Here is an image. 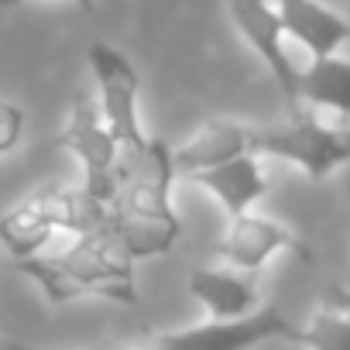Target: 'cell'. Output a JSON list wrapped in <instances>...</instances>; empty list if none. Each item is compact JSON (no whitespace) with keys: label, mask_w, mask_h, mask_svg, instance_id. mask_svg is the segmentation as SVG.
<instances>
[{"label":"cell","mask_w":350,"mask_h":350,"mask_svg":"<svg viewBox=\"0 0 350 350\" xmlns=\"http://www.w3.org/2000/svg\"><path fill=\"white\" fill-rule=\"evenodd\" d=\"M90 72L96 79V107H100V117L103 124L110 127V134L120 141V148H137L148 141L144 127H141V113H137V103H141V76L137 69L131 66V59L107 45V42H93L90 45Z\"/></svg>","instance_id":"cell-5"},{"label":"cell","mask_w":350,"mask_h":350,"mask_svg":"<svg viewBox=\"0 0 350 350\" xmlns=\"http://www.w3.org/2000/svg\"><path fill=\"white\" fill-rule=\"evenodd\" d=\"M251 137H254V127H247L241 120H230V117L206 120L183 148L172 151V168L179 179H193V175L217 168L237 154H254Z\"/></svg>","instance_id":"cell-9"},{"label":"cell","mask_w":350,"mask_h":350,"mask_svg":"<svg viewBox=\"0 0 350 350\" xmlns=\"http://www.w3.org/2000/svg\"><path fill=\"white\" fill-rule=\"evenodd\" d=\"M55 234H59V227H55V217L49 206V193H38L0 217V247L14 261L45 254V247Z\"/></svg>","instance_id":"cell-13"},{"label":"cell","mask_w":350,"mask_h":350,"mask_svg":"<svg viewBox=\"0 0 350 350\" xmlns=\"http://www.w3.org/2000/svg\"><path fill=\"white\" fill-rule=\"evenodd\" d=\"M295 343H302L306 350H350V319L323 306L306 326H299Z\"/></svg>","instance_id":"cell-15"},{"label":"cell","mask_w":350,"mask_h":350,"mask_svg":"<svg viewBox=\"0 0 350 350\" xmlns=\"http://www.w3.org/2000/svg\"><path fill=\"white\" fill-rule=\"evenodd\" d=\"M295 336H299V326H292L288 316H282V309L261 306L241 319H210L179 333H165L148 347L151 350H254L268 340L295 343Z\"/></svg>","instance_id":"cell-6"},{"label":"cell","mask_w":350,"mask_h":350,"mask_svg":"<svg viewBox=\"0 0 350 350\" xmlns=\"http://www.w3.org/2000/svg\"><path fill=\"white\" fill-rule=\"evenodd\" d=\"M299 103L350 120V59L326 55L299 69Z\"/></svg>","instance_id":"cell-14"},{"label":"cell","mask_w":350,"mask_h":350,"mask_svg":"<svg viewBox=\"0 0 350 350\" xmlns=\"http://www.w3.org/2000/svg\"><path fill=\"white\" fill-rule=\"evenodd\" d=\"M288 38H295L312 59L336 55L350 42V21L319 0H271Z\"/></svg>","instance_id":"cell-10"},{"label":"cell","mask_w":350,"mask_h":350,"mask_svg":"<svg viewBox=\"0 0 350 350\" xmlns=\"http://www.w3.org/2000/svg\"><path fill=\"white\" fill-rule=\"evenodd\" d=\"M258 158L261 154H237L217 168L193 175V183L203 186L227 210V217H241V213L254 210V203H261L268 193V175Z\"/></svg>","instance_id":"cell-12"},{"label":"cell","mask_w":350,"mask_h":350,"mask_svg":"<svg viewBox=\"0 0 350 350\" xmlns=\"http://www.w3.org/2000/svg\"><path fill=\"white\" fill-rule=\"evenodd\" d=\"M0 343H4V340H0Z\"/></svg>","instance_id":"cell-20"},{"label":"cell","mask_w":350,"mask_h":350,"mask_svg":"<svg viewBox=\"0 0 350 350\" xmlns=\"http://www.w3.org/2000/svg\"><path fill=\"white\" fill-rule=\"evenodd\" d=\"M326 306L350 319V288H343V285H329V288H326Z\"/></svg>","instance_id":"cell-17"},{"label":"cell","mask_w":350,"mask_h":350,"mask_svg":"<svg viewBox=\"0 0 350 350\" xmlns=\"http://www.w3.org/2000/svg\"><path fill=\"white\" fill-rule=\"evenodd\" d=\"M59 144L83 165V189L110 206L117 189V165H120V141L100 117V107L90 93L72 96L69 120L59 134Z\"/></svg>","instance_id":"cell-4"},{"label":"cell","mask_w":350,"mask_h":350,"mask_svg":"<svg viewBox=\"0 0 350 350\" xmlns=\"http://www.w3.org/2000/svg\"><path fill=\"white\" fill-rule=\"evenodd\" d=\"M18 271L28 275L42 288V295L55 306H66L76 299H107L117 306L141 302V292L134 282V261L120 247L110 227L96 234H79L72 237L69 247L55 254L18 261Z\"/></svg>","instance_id":"cell-2"},{"label":"cell","mask_w":350,"mask_h":350,"mask_svg":"<svg viewBox=\"0 0 350 350\" xmlns=\"http://www.w3.org/2000/svg\"><path fill=\"white\" fill-rule=\"evenodd\" d=\"M251 151L288 161V165L302 168L312 183H323L336 168L350 165V131L347 127H329L319 117H312L306 110H295L282 124L254 127Z\"/></svg>","instance_id":"cell-3"},{"label":"cell","mask_w":350,"mask_h":350,"mask_svg":"<svg viewBox=\"0 0 350 350\" xmlns=\"http://www.w3.org/2000/svg\"><path fill=\"white\" fill-rule=\"evenodd\" d=\"M25 124H28L25 110H21L14 100L0 96V158L11 154V151L21 144V137H25Z\"/></svg>","instance_id":"cell-16"},{"label":"cell","mask_w":350,"mask_h":350,"mask_svg":"<svg viewBox=\"0 0 350 350\" xmlns=\"http://www.w3.org/2000/svg\"><path fill=\"white\" fill-rule=\"evenodd\" d=\"M0 350H35V347H25V343H11V340H4V343H0ZM113 350H151V347H113Z\"/></svg>","instance_id":"cell-19"},{"label":"cell","mask_w":350,"mask_h":350,"mask_svg":"<svg viewBox=\"0 0 350 350\" xmlns=\"http://www.w3.org/2000/svg\"><path fill=\"white\" fill-rule=\"evenodd\" d=\"M186 288L210 312V319H241L261 309V292L254 275L234 268H196Z\"/></svg>","instance_id":"cell-11"},{"label":"cell","mask_w":350,"mask_h":350,"mask_svg":"<svg viewBox=\"0 0 350 350\" xmlns=\"http://www.w3.org/2000/svg\"><path fill=\"white\" fill-rule=\"evenodd\" d=\"M278 254H292L306 265L316 261L312 247L292 234L285 224L271 220V217H261L254 210L241 213V217H230L227 224V234L220 237V258L234 268V271H244V275H258L271 258Z\"/></svg>","instance_id":"cell-7"},{"label":"cell","mask_w":350,"mask_h":350,"mask_svg":"<svg viewBox=\"0 0 350 350\" xmlns=\"http://www.w3.org/2000/svg\"><path fill=\"white\" fill-rule=\"evenodd\" d=\"M21 4H28V0H0V8H21ZM66 4H72L86 14H96V0H66Z\"/></svg>","instance_id":"cell-18"},{"label":"cell","mask_w":350,"mask_h":350,"mask_svg":"<svg viewBox=\"0 0 350 350\" xmlns=\"http://www.w3.org/2000/svg\"><path fill=\"white\" fill-rule=\"evenodd\" d=\"M230 8V21L237 28V35L261 55V62L268 66L271 79L278 83L288 113L302 110L299 103V69L285 52V28L278 21V11L271 0H227Z\"/></svg>","instance_id":"cell-8"},{"label":"cell","mask_w":350,"mask_h":350,"mask_svg":"<svg viewBox=\"0 0 350 350\" xmlns=\"http://www.w3.org/2000/svg\"><path fill=\"white\" fill-rule=\"evenodd\" d=\"M172 148L161 137H148L137 148H120L117 189L110 200V230L131 261L161 258L183 234L172 203Z\"/></svg>","instance_id":"cell-1"}]
</instances>
